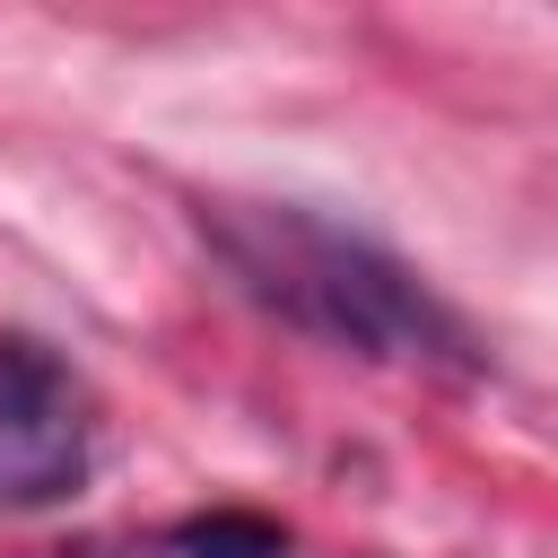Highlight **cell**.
Listing matches in <instances>:
<instances>
[{"mask_svg":"<svg viewBox=\"0 0 558 558\" xmlns=\"http://www.w3.org/2000/svg\"><path fill=\"white\" fill-rule=\"evenodd\" d=\"M201 235L227 262V279L279 314L288 331L366 357V366H410V375H488V340L366 227H340L331 209L305 201H201Z\"/></svg>","mask_w":558,"mask_h":558,"instance_id":"6da1fadb","label":"cell"},{"mask_svg":"<svg viewBox=\"0 0 558 558\" xmlns=\"http://www.w3.org/2000/svg\"><path fill=\"white\" fill-rule=\"evenodd\" d=\"M96 401L61 349L35 331H0V514H44L87 488Z\"/></svg>","mask_w":558,"mask_h":558,"instance_id":"7a4b0ae2","label":"cell"},{"mask_svg":"<svg viewBox=\"0 0 558 558\" xmlns=\"http://www.w3.org/2000/svg\"><path fill=\"white\" fill-rule=\"evenodd\" d=\"M166 549H174V558H288L296 541H288V523H270V514L218 506V514L174 523V532H166Z\"/></svg>","mask_w":558,"mask_h":558,"instance_id":"3957f363","label":"cell"}]
</instances>
